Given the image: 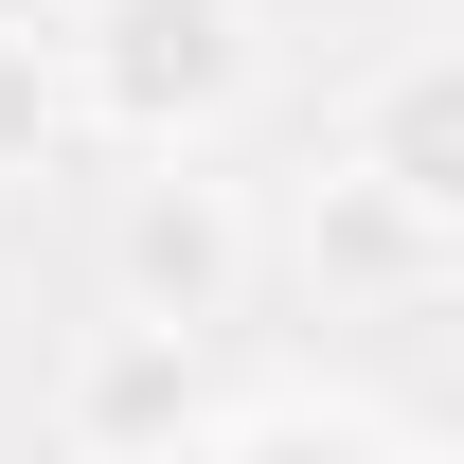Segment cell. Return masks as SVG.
Here are the masks:
<instances>
[{
    "instance_id": "3957f363",
    "label": "cell",
    "mask_w": 464,
    "mask_h": 464,
    "mask_svg": "<svg viewBox=\"0 0 464 464\" xmlns=\"http://www.w3.org/2000/svg\"><path fill=\"white\" fill-rule=\"evenodd\" d=\"M304 250H322V286H357V304H429L447 250H464V215L411 197V179H375V161H340L322 197H304Z\"/></svg>"
},
{
    "instance_id": "8992f818",
    "label": "cell",
    "mask_w": 464,
    "mask_h": 464,
    "mask_svg": "<svg viewBox=\"0 0 464 464\" xmlns=\"http://www.w3.org/2000/svg\"><path fill=\"white\" fill-rule=\"evenodd\" d=\"M54 125H72V72L0 18V179H36V161H54Z\"/></svg>"
},
{
    "instance_id": "5b68a950",
    "label": "cell",
    "mask_w": 464,
    "mask_h": 464,
    "mask_svg": "<svg viewBox=\"0 0 464 464\" xmlns=\"http://www.w3.org/2000/svg\"><path fill=\"white\" fill-rule=\"evenodd\" d=\"M375 179H411V197L464 215V90H447V72H411L393 108H375Z\"/></svg>"
},
{
    "instance_id": "6da1fadb",
    "label": "cell",
    "mask_w": 464,
    "mask_h": 464,
    "mask_svg": "<svg viewBox=\"0 0 464 464\" xmlns=\"http://www.w3.org/2000/svg\"><path fill=\"white\" fill-rule=\"evenodd\" d=\"M250 90V0H90L72 18V108L125 143H197Z\"/></svg>"
},
{
    "instance_id": "7a4b0ae2",
    "label": "cell",
    "mask_w": 464,
    "mask_h": 464,
    "mask_svg": "<svg viewBox=\"0 0 464 464\" xmlns=\"http://www.w3.org/2000/svg\"><path fill=\"white\" fill-rule=\"evenodd\" d=\"M232 286H250V215H232L215 179H143L108 215V304L125 322H179V340H215Z\"/></svg>"
},
{
    "instance_id": "277c9868",
    "label": "cell",
    "mask_w": 464,
    "mask_h": 464,
    "mask_svg": "<svg viewBox=\"0 0 464 464\" xmlns=\"http://www.w3.org/2000/svg\"><path fill=\"white\" fill-rule=\"evenodd\" d=\"M72 447H215V393H197V340L179 322H108L90 375H72Z\"/></svg>"
}]
</instances>
